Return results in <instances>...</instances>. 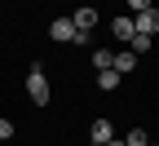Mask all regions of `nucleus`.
I'll use <instances>...</instances> for the list:
<instances>
[{
	"label": "nucleus",
	"instance_id": "39448f33",
	"mask_svg": "<svg viewBox=\"0 0 159 146\" xmlns=\"http://www.w3.org/2000/svg\"><path fill=\"white\" fill-rule=\"evenodd\" d=\"M89 137H93L97 146H102V142H111V137H115V129H111V120H93V124H89Z\"/></svg>",
	"mask_w": 159,
	"mask_h": 146
},
{
	"label": "nucleus",
	"instance_id": "0eeeda50",
	"mask_svg": "<svg viewBox=\"0 0 159 146\" xmlns=\"http://www.w3.org/2000/svg\"><path fill=\"white\" fill-rule=\"evenodd\" d=\"M111 58H115L111 49H93V67L97 71H111Z\"/></svg>",
	"mask_w": 159,
	"mask_h": 146
},
{
	"label": "nucleus",
	"instance_id": "6e6552de",
	"mask_svg": "<svg viewBox=\"0 0 159 146\" xmlns=\"http://www.w3.org/2000/svg\"><path fill=\"white\" fill-rule=\"evenodd\" d=\"M146 49H150V35H133V40H128V53H137V58H142Z\"/></svg>",
	"mask_w": 159,
	"mask_h": 146
},
{
	"label": "nucleus",
	"instance_id": "9b49d317",
	"mask_svg": "<svg viewBox=\"0 0 159 146\" xmlns=\"http://www.w3.org/2000/svg\"><path fill=\"white\" fill-rule=\"evenodd\" d=\"M13 137V120H5V115H0V142H9Z\"/></svg>",
	"mask_w": 159,
	"mask_h": 146
},
{
	"label": "nucleus",
	"instance_id": "20e7f679",
	"mask_svg": "<svg viewBox=\"0 0 159 146\" xmlns=\"http://www.w3.org/2000/svg\"><path fill=\"white\" fill-rule=\"evenodd\" d=\"M49 35H53V40H62V45H71V40H75V27H71V18H53Z\"/></svg>",
	"mask_w": 159,
	"mask_h": 146
},
{
	"label": "nucleus",
	"instance_id": "7ed1b4c3",
	"mask_svg": "<svg viewBox=\"0 0 159 146\" xmlns=\"http://www.w3.org/2000/svg\"><path fill=\"white\" fill-rule=\"evenodd\" d=\"M155 31H159V13L150 5V9H142V13L133 18V35H155Z\"/></svg>",
	"mask_w": 159,
	"mask_h": 146
},
{
	"label": "nucleus",
	"instance_id": "9d476101",
	"mask_svg": "<svg viewBox=\"0 0 159 146\" xmlns=\"http://www.w3.org/2000/svg\"><path fill=\"white\" fill-rule=\"evenodd\" d=\"M124 146H150V137H146V129H133V133L124 137Z\"/></svg>",
	"mask_w": 159,
	"mask_h": 146
},
{
	"label": "nucleus",
	"instance_id": "ddd939ff",
	"mask_svg": "<svg viewBox=\"0 0 159 146\" xmlns=\"http://www.w3.org/2000/svg\"><path fill=\"white\" fill-rule=\"evenodd\" d=\"M102 146H124V142H119V137H111V142H102Z\"/></svg>",
	"mask_w": 159,
	"mask_h": 146
},
{
	"label": "nucleus",
	"instance_id": "f257e3e1",
	"mask_svg": "<svg viewBox=\"0 0 159 146\" xmlns=\"http://www.w3.org/2000/svg\"><path fill=\"white\" fill-rule=\"evenodd\" d=\"M27 97L35 102V106H49V80H44V67H31L27 71Z\"/></svg>",
	"mask_w": 159,
	"mask_h": 146
},
{
	"label": "nucleus",
	"instance_id": "f03ea898",
	"mask_svg": "<svg viewBox=\"0 0 159 146\" xmlns=\"http://www.w3.org/2000/svg\"><path fill=\"white\" fill-rule=\"evenodd\" d=\"M71 27H75V40H89V31L97 27V9L93 5H80L75 18H71Z\"/></svg>",
	"mask_w": 159,
	"mask_h": 146
},
{
	"label": "nucleus",
	"instance_id": "423d86ee",
	"mask_svg": "<svg viewBox=\"0 0 159 146\" xmlns=\"http://www.w3.org/2000/svg\"><path fill=\"white\" fill-rule=\"evenodd\" d=\"M111 35L115 40H133V18H115V22H111Z\"/></svg>",
	"mask_w": 159,
	"mask_h": 146
},
{
	"label": "nucleus",
	"instance_id": "f8f14e48",
	"mask_svg": "<svg viewBox=\"0 0 159 146\" xmlns=\"http://www.w3.org/2000/svg\"><path fill=\"white\" fill-rule=\"evenodd\" d=\"M150 5H155V0H128V9H133V13H142V9H150Z\"/></svg>",
	"mask_w": 159,
	"mask_h": 146
},
{
	"label": "nucleus",
	"instance_id": "1a4fd4ad",
	"mask_svg": "<svg viewBox=\"0 0 159 146\" xmlns=\"http://www.w3.org/2000/svg\"><path fill=\"white\" fill-rule=\"evenodd\" d=\"M115 84H119V75H115V71H97V89H106V93H111Z\"/></svg>",
	"mask_w": 159,
	"mask_h": 146
}]
</instances>
